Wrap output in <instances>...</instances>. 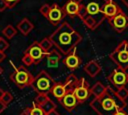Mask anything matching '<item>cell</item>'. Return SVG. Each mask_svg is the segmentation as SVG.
I'll use <instances>...</instances> for the list:
<instances>
[{
    "label": "cell",
    "mask_w": 128,
    "mask_h": 115,
    "mask_svg": "<svg viewBox=\"0 0 128 115\" xmlns=\"http://www.w3.org/2000/svg\"><path fill=\"white\" fill-rule=\"evenodd\" d=\"M52 43L60 53L68 55L82 41V36L68 22L63 21L49 36Z\"/></svg>",
    "instance_id": "1"
},
{
    "label": "cell",
    "mask_w": 128,
    "mask_h": 115,
    "mask_svg": "<svg viewBox=\"0 0 128 115\" xmlns=\"http://www.w3.org/2000/svg\"><path fill=\"white\" fill-rule=\"evenodd\" d=\"M80 11L78 16L90 30H95L105 19L103 8L106 0H78Z\"/></svg>",
    "instance_id": "2"
},
{
    "label": "cell",
    "mask_w": 128,
    "mask_h": 115,
    "mask_svg": "<svg viewBox=\"0 0 128 115\" xmlns=\"http://www.w3.org/2000/svg\"><path fill=\"white\" fill-rule=\"evenodd\" d=\"M90 106L98 115H114L118 111L112 96L107 91L99 98H94L90 102Z\"/></svg>",
    "instance_id": "3"
},
{
    "label": "cell",
    "mask_w": 128,
    "mask_h": 115,
    "mask_svg": "<svg viewBox=\"0 0 128 115\" xmlns=\"http://www.w3.org/2000/svg\"><path fill=\"white\" fill-rule=\"evenodd\" d=\"M54 85L55 81L50 76V74H48L45 70H42L37 74L36 77H34L31 86L36 93L48 95V93H51Z\"/></svg>",
    "instance_id": "4"
},
{
    "label": "cell",
    "mask_w": 128,
    "mask_h": 115,
    "mask_svg": "<svg viewBox=\"0 0 128 115\" xmlns=\"http://www.w3.org/2000/svg\"><path fill=\"white\" fill-rule=\"evenodd\" d=\"M109 58L121 69H128V41H121L112 53L109 54Z\"/></svg>",
    "instance_id": "5"
},
{
    "label": "cell",
    "mask_w": 128,
    "mask_h": 115,
    "mask_svg": "<svg viewBox=\"0 0 128 115\" xmlns=\"http://www.w3.org/2000/svg\"><path fill=\"white\" fill-rule=\"evenodd\" d=\"M10 79L12 80V82L17 87L25 88V87L32 85V82L34 80V76L24 66H19L10 75Z\"/></svg>",
    "instance_id": "6"
},
{
    "label": "cell",
    "mask_w": 128,
    "mask_h": 115,
    "mask_svg": "<svg viewBox=\"0 0 128 115\" xmlns=\"http://www.w3.org/2000/svg\"><path fill=\"white\" fill-rule=\"evenodd\" d=\"M73 93H74V95L76 96V98H77V100H78L79 103L85 102V101L90 97V95H91L89 83H88L84 78H80V79H79V83H78V85L75 87Z\"/></svg>",
    "instance_id": "7"
},
{
    "label": "cell",
    "mask_w": 128,
    "mask_h": 115,
    "mask_svg": "<svg viewBox=\"0 0 128 115\" xmlns=\"http://www.w3.org/2000/svg\"><path fill=\"white\" fill-rule=\"evenodd\" d=\"M108 79H109V82L114 87H116V89L125 87V85L127 84V73L125 70L117 67L109 75Z\"/></svg>",
    "instance_id": "8"
},
{
    "label": "cell",
    "mask_w": 128,
    "mask_h": 115,
    "mask_svg": "<svg viewBox=\"0 0 128 115\" xmlns=\"http://www.w3.org/2000/svg\"><path fill=\"white\" fill-rule=\"evenodd\" d=\"M108 21L111 27L118 33H121L128 28V16L123 11L117 14L115 17L108 19Z\"/></svg>",
    "instance_id": "9"
},
{
    "label": "cell",
    "mask_w": 128,
    "mask_h": 115,
    "mask_svg": "<svg viewBox=\"0 0 128 115\" xmlns=\"http://www.w3.org/2000/svg\"><path fill=\"white\" fill-rule=\"evenodd\" d=\"M65 17V13L62 9V7H60L57 3H54L51 5L50 11L47 15V19L48 21L52 24V25H60L62 23V20Z\"/></svg>",
    "instance_id": "10"
},
{
    "label": "cell",
    "mask_w": 128,
    "mask_h": 115,
    "mask_svg": "<svg viewBox=\"0 0 128 115\" xmlns=\"http://www.w3.org/2000/svg\"><path fill=\"white\" fill-rule=\"evenodd\" d=\"M26 54H28L34 61V64H38L42 61V59L46 56V52L41 48L39 42H33L25 51Z\"/></svg>",
    "instance_id": "11"
},
{
    "label": "cell",
    "mask_w": 128,
    "mask_h": 115,
    "mask_svg": "<svg viewBox=\"0 0 128 115\" xmlns=\"http://www.w3.org/2000/svg\"><path fill=\"white\" fill-rule=\"evenodd\" d=\"M122 11L123 10L119 7V5L116 2H114L113 0H106V3L103 8V13L105 15V18L111 19Z\"/></svg>",
    "instance_id": "12"
},
{
    "label": "cell",
    "mask_w": 128,
    "mask_h": 115,
    "mask_svg": "<svg viewBox=\"0 0 128 115\" xmlns=\"http://www.w3.org/2000/svg\"><path fill=\"white\" fill-rule=\"evenodd\" d=\"M59 102L67 111H72L79 104L76 96L71 91H67L66 94L64 95V97L59 100Z\"/></svg>",
    "instance_id": "13"
},
{
    "label": "cell",
    "mask_w": 128,
    "mask_h": 115,
    "mask_svg": "<svg viewBox=\"0 0 128 115\" xmlns=\"http://www.w3.org/2000/svg\"><path fill=\"white\" fill-rule=\"evenodd\" d=\"M63 63L65 64V66L68 68V69H70V70H75V69H77L79 66H80V64H81V59H80V57L77 55V53H76V50L74 49L72 52H70L68 55H66V57H65V59H64V61H63Z\"/></svg>",
    "instance_id": "14"
},
{
    "label": "cell",
    "mask_w": 128,
    "mask_h": 115,
    "mask_svg": "<svg viewBox=\"0 0 128 115\" xmlns=\"http://www.w3.org/2000/svg\"><path fill=\"white\" fill-rule=\"evenodd\" d=\"M65 15H68L70 17H75L78 16L79 11H80V5L78 0H68L64 6L62 7Z\"/></svg>",
    "instance_id": "15"
},
{
    "label": "cell",
    "mask_w": 128,
    "mask_h": 115,
    "mask_svg": "<svg viewBox=\"0 0 128 115\" xmlns=\"http://www.w3.org/2000/svg\"><path fill=\"white\" fill-rule=\"evenodd\" d=\"M45 58H46V64L49 68H57L59 61L61 59V54L58 50L53 49L46 54Z\"/></svg>",
    "instance_id": "16"
},
{
    "label": "cell",
    "mask_w": 128,
    "mask_h": 115,
    "mask_svg": "<svg viewBox=\"0 0 128 115\" xmlns=\"http://www.w3.org/2000/svg\"><path fill=\"white\" fill-rule=\"evenodd\" d=\"M84 71L91 77L94 78L96 77L100 71H101V66L99 65V63L96 60H91L88 63H86V65L84 66Z\"/></svg>",
    "instance_id": "17"
},
{
    "label": "cell",
    "mask_w": 128,
    "mask_h": 115,
    "mask_svg": "<svg viewBox=\"0 0 128 115\" xmlns=\"http://www.w3.org/2000/svg\"><path fill=\"white\" fill-rule=\"evenodd\" d=\"M34 28L33 23L28 19V18H23L18 24H17V29L23 34V35H28Z\"/></svg>",
    "instance_id": "18"
},
{
    "label": "cell",
    "mask_w": 128,
    "mask_h": 115,
    "mask_svg": "<svg viewBox=\"0 0 128 115\" xmlns=\"http://www.w3.org/2000/svg\"><path fill=\"white\" fill-rule=\"evenodd\" d=\"M66 88H65V85L63 83H55V85L53 86L52 90H51V93L52 95L58 99V101L60 99H62L64 97V95L66 94Z\"/></svg>",
    "instance_id": "19"
},
{
    "label": "cell",
    "mask_w": 128,
    "mask_h": 115,
    "mask_svg": "<svg viewBox=\"0 0 128 115\" xmlns=\"http://www.w3.org/2000/svg\"><path fill=\"white\" fill-rule=\"evenodd\" d=\"M91 95L94 96V98H99L100 96H102L104 93H106L107 91V86L103 85L101 82H96L91 88Z\"/></svg>",
    "instance_id": "20"
},
{
    "label": "cell",
    "mask_w": 128,
    "mask_h": 115,
    "mask_svg": "<svg viewBox=\"0 0 128 115\" xmlns=\"http://www.w3.org/2000/svg\"><path fill=\"white\" fill-rule=\"evenodd\" d=\"M107 92L112 96V98H113V100H114V102H115V104H116L118 110H124V108H125L126 105H127V104H126V101L121 100V99L116 95L115 90H113L110 86H107Z\"/></svg>",
    "instance_id": "21"
},
{
    "label": "cell",
    "mask_w": 128,
    "mask_h": 115,
    "mask_svg": "<svg viewBox=\"0 0 128 115\" xmlns=\"http://www.w3.org/2000/svg\"><path fill=\"white\" fill-rule=\"evenodd\" d=\"M78 83H79V79H78L74 74H70V75L67 77V79H66V81H65V83H64L65 88H66V91H71V92H73L74 89H75V87L78 85Z\"/></svg>",
    "instance_id": "22"
},
{
    "label": "cell",
    "mask_w": 128,
    "mask_h": 115,
    "mask_svg": "<svg viewBox=\"0 0 128 115\" xmlns=\"http://www.w3.org/2000/svg\"><path fill=\"white\" fill-rule=\"evenodd\" d=\"M39 44H40L41 48H42L46 53H48L49 51H51L52 47L54 46L53 43H52V41H51V39H50L49 37H45V38H43V39L39 42Z\"/></svg>",
    "instance_id": "23"
},
{
    "label": "cell",
    "mask_w": 128,
    "mask_h": 115,
    "mask_svg": "<svg viewBox=\"0 0 128 115\" xmlns=\"http://www.w3.org/2000/svg\"><path fill=\"white\" fill-rule=\"evenodd\" d=\"M2 33H3V35L6 37V38H8V39H11V38H13L15 35H16V33H17V29L16 28H14L12 25H7L3 30H2Z\"/></svg>",
    "instance_id": "24"
},
{
    "label": "cell",
    "mask_w": 128,
    "mask_h": 115,
    "mask_svg": "<svg viewBox=\"0 0 128 115\" xmlns=\"http://www.w3.org/2000/svg\"><path fill=\"white\" fill-rule=\"evenodd\" d=\"M41 108H42V110L44 111V113H45V115H46L47 113H49V112H51V111H53V110L56 109V104L49 98V99L41 106Z\"/></svg>",
    "instance_id": "25"
},
{
    "label": "cell",
    "mask_w": 128,
    "mask_h": 115,
    "mask_svg": "<svg viewBox=\"0 0 128 115\" xmlns=\"http://www.w3.org/2000/svg\"><path fill=\"white\" fill-rule=\"evenodd\" d=\"M48 99H49L48 95H45V94H37V96H36L35 99H34V103H33V104H35V105L41 107Z\"/></svg>",
    "instance_id": "26"
},
{
    "label": "cell",
    "mask_w": 128,
    "mask_h": 115,
    "mask_svg": "<svg viewBox=\"0 0 128 115\" xmlns=\"http://www.w3.org/2000/svg\"><path fill=\"white\" fill-rule=\"evenodd\" d=\"M116 92V95L121 99V100H124L126 101V99L128 98V89L126 87H121V88H118L115 90Z\"/></svg>",
    "instance_id": "27"
},
{
    "label": "cell",
    "mask_w": 128,
    "mask_h": 115,
    "mask_svg": "<svg viewBox=\"0 0 128 115\" xmlns=\"http://www.w3.org/2000/svg\"><path fill=\"white\" fill-rule=\"evenodd\" d=\"M30 115H45V113L41 107L33 104V106L30 108Z\"/></svg>",
    "instance_id": "28"
},
{
    "label": "cell",
    "mask_w": 128,
    "mask_h": 115,
    "mask_svg": "<svg viewBox=\"0 0 128 115\" xmlns=\"http://www.w3.org/2000/svg\"><path fill=\"white\" fill-rule=\"evenodd\" d=\"M1 100H2V102H3L5 105H8L9 103L12 102V100H13V96H12V94H11L10 92L5 91V93H4V95H3V97H2Z\"/></svg>",
    "instance_id": "29"
},
{
    "label": "cell",
    "mask_w": 128,
    "mask_h": 115,
    "mask_svg": "<svg viewBox=\"0 0 128 115\" xmlns=\"http://www.w3.org/2000/svg\"><path fill=\"white\" fill-rule=\"evenodd\" d=\"M50 8H51V5L45 3V4H43V5L40 7L39 11H40V13H41L44 17H47V15H48V13H49V11H50Z\"/></svg>",
    "instance_id": "30"
},
{
    "label": "cell",
    "mask_w": 128,
    "mask_h": 115,
    "mask_svg": "<svg viewBox=\"0 0 128 115\" xmlns=\"http://www.w3.org/2000/svg\"><path fill=\"white\" fill-rule=\"evenodd\" d=\"M22 62L24 63V65H26V66H31L32 64H34V61H33V59L28 55V54H24V56L22 57Z\"/></svg>",
    "instance_id": "31"
},
{
    "label": "cell",
    "mask_w": 128,
    "mask_h": 115,
    "mask_svg": "<svg viewBox=\"0 0 128 115\" xmlns=\"http://www.w3.org/2000/svg\"><path fill=\"white\" fill-rule=\"evenodd\" d=\"M8 47H9V43H8L4 38L0 37V51L4 52Z\"/></svg>",
    "instance_id": "32"
},
{
    "label": "cell",
    "mask_w": 128,
    "mask_h": 115,
    "mask_svg": "<svg viewBox=\"0 0 128 115\" xmlns=\"http://www.w3.org/2000/svg\"><path fill=\"white\" fill-rule=\"evenodd\" d=\"M5 2L7 4V8H13L20 2V0H5Z\"/></svg>",
    "instance_id": "33"
},
{
    "label": "cell",
    "mask_w": 128,
    "mask_h": 115,
    "mask_svg": "<svg viewBox=\"0 0 128 115\" xmlns=\"http://www.w3.org/2000/svg\"><path fill=\"white\" fill-rule=\"evenodd\" d=\"M5 9H7V4L5 0H0V12H3Z\"/></svg>",
    "instance_id": "34"
},
{
    "label": "cell",
    "mask_w": 128,
    "mask_h": 115,
    "mask_svg": "<svg viewBox=\"0 0 128 115\" xmlns=\"http://www.w3.org/2000/svg\"><path fill=\"white\" fill-rule=\"evenodd\" d=\"M6 107H7V105H5V104L2 102V100H0V113H2V112L6 109Z\"/></svg>",
    "instance_id": "35"
},
{
    "label": "cell",
    "mask_w": 128,
    "mask_h": 115,
    "mask_svg": "<svg viewBox=\"0 0 128 115\" xmlns=\"http://www.w3.org/2000/svg\"><path fill=\"white\" fill-rule=\"evenodd\" d=\"M20 115H30V108H25Z\"/></svg>",
    "instance_id": "36"
},
{
    "label": "cell",
    "mask_w": 128,
    "mask_h": 115,
    "mask_svg": "<svg viewBox=\"0 0 128 115\" xmlns=\"http://www.w3.org/2000/svg\"><path fill=\"white\" fill-rule=\"evenodd\" d=\"M114 115H128L124 110H118V111H116L115 112V114Z\"/></svg>",
    "instance_id": "37"
},
{
    "label": "cell",
    "mask_w": 128,
    "mask_h": 115,
    "mask_svg": "<svg viewBox=\"0 0 128 115\" xmlns=\"http://www.w3.org/2000/svg\"><path fill=\"white\" fill-rule=\"evenodd\" d=\"M6 58V55H5V53L4 52H2V51H0V63L4 60Z\"/></svg>",
    "instance_id": "38"
},
{
    "label": "cell",
    "mask_w": 128,
    "mask_h": 115,
    "mask_svg": "<svg viewBox=\"0 0 128 115\" xmlns=\"http://www.w3.org/2000/svg\"><path fill=\"white\" fill-rule=\"evenodd\" d=\"M46 115H60L57 111H56V109L55 110H53V111H51V112H49V113H47Z\"/></svg>",
    "instance_id": "39"
},
{
    "label": "cell",
    "mask_w": 128,
    "mask_h": 115,
    "mask_svg": "<svg viewBox=\"0 0 128 115\" xmlns=\"http://www.w3.org/2000/svg\"><path fill=\"white\" fill-rule=\"evenodd\" d=\"M4 93H5V91H4L3 89H1V88H0V100L2 99V97H3V95H4Z\"/></svg>",
    "instance_id": "40"
},
{
    "label": "cell",
    "mask_w": 128,
    "mask_h": 115,
    "mask_svg": "<svg viewBox=\"0 0 128 115\" xmlns=\"http://www.w3.org/2000/svg\"><path fill=\"white\" fill-rule=\"evenodd\" d=\"M121 1H122V2H123L125 5H126V7L128 8V0H121Z\"/></svg>",
    "instance_id": "41"
},
{
    "label": "cell",
    "mask_w": 128,
    "mask_h": 115,
    "mask_svg": "<svg viewBox=\"0 0 128 115\" xmlns=\"http://www.w3.org/2000/svg\"><path fill=\"white\" fill-rule=\"evenodd\" d=\"M2 73H3V69H2V67L0 66V75H1Z\"/></svg>",
    "instance_id": "42"
},
{
    "label": "cell",
    "mask_w": 128,
    "mask_h": 115,
    "mask_svg": "<svg viewBox=\"0 0 128 115\" xmlns=\"http://www.w3.org/2000/svg\"><path fill=\"white\" fill-rule=\"evenodd\" d=\"M127 83H128V73H127Z\"/></svg>",
    "instance_id": "43"
}]
</instances>
